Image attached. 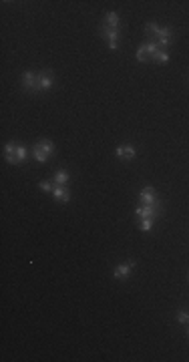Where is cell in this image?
<instances>
[{
  "instance_id": "1",
  "label": "cell",
  "mask_w": 189,
  "mask_h": 362,
  "mask_svg": "<svg viewBox=\"0 0 189 362\" xmlns=\"http://www.w3.org/2000/svg\"><path fill=\"white\" fill-rule=\"evenodd\" d=\"M28 151H31V149H28L26 145L17 143V141H10V143L4 145L2 155H4V159H6L10 165H20V163L28 157Z\"/></svg>"
},
{
  "instance_id": "2",
  "label": "cell",
  "mask_w": 189,
  "mask_h": 362,
  "mask_svg": "<svg viewBox=\"0 0 189 362\" xmlns=\"http://www.w3.org/2000/svg\"><path fill=\"white\" fill-rule=\"evenodd\" d=\"M54 153H56V147L51 139H40L31 147V155L38 163H47Z\"/></svg>"
},
{
  "instance_id": "3",
  "label": "cell",
  "mask_w": 189,
  "mask_h": 362,
  "mask_svg": "<svg viewBox=\"0 0 189 362\" xmlns=\"http://www.w3.org/2000/svg\"><path fill=\"white\" fill-rule=\"evenodd\" d=\"M161 211H163V205L161 201H157V203H151V205H139L135 209V217L141 221V219H155L157 217H161Z\"/></svg>"
},
{
  "instance_id": "4",
  "label": "cell",
  "mask_w": 189,
  "mask_h": 362,
  "mask_svg": "<svg viewBox=\"0 0 189 362\" xmlns=\"http://www.w3.org/2000/svg\"><path fill=\"white\" fill-rule=\"evenodd\" d=\"M123 35V26L121 28H109L105 24H101V36L105 38V42L109 44L111 51H117L119 49V38Z\"/></svg>"
},
{
  "instance_id": "5",
  "label": "cell",
  "mask_w": 189,
  "mask_h": 362,
  "mask_svg": "<svg viewBox=\"0 0 189 362\" xmlns=\"http://www.w3.org/2000/svg\"><path fill=\"white\" fill-rule=\"evenodd\" d=\"M157 42V47L159 49H169L173 42H175V30H173L171 26H161L159 28V33L157 36L153 38Z\"/></svg>"
},
{
  "instance_id": "6",
  "label": "cell",
  "mask_w": 189,
  "mask_h": 362,
  "mask_svg": "<svg viewBox=\"0 0 189 362\" xmlns=\"http://www.w3.org/2000/svg\"><path fill=\"white\" fill-rule=\"evenodd\" d=\"M157 51H159L157 42H155V40H147V42H143L141 47L137 49L135 58L139 60V63H147V60H153V56H155Z\"/></svg>"
},
{
  "instance_id": "7",
  "label": "cell",
  "mask_w": 189,
  "mask_h": 362,
  "mask_svg": "<svg viewBox=\"0 0 189 362\" xmlns=\"http://www.w3.org/2000/svg\"><path fill=\"white\" fill-rule=\"evenodd\" d=\"M135 260H127V262H123V264H117L115 266V270H113V278L117 280V282H127L129 280V276H131V272L135 270Z\"/></svg>"
},
{
  "instance_id": "8",
  "label": "cell",
  "mask_w": 189,
  "mask_h": 362,
  "mask_svg": "<svg viewBox=\"0 0 189 362\" xmlns=\"http://www.w3.org/2000/svg\"><path fill=\"white\" fill-rule=\"evenodd\" d=\"M54 85V71L52 69H42L38 72V93H47Z\"/></svg>"
},
{
  "instance_id": "9",
  "label": "cell",
  "mask_w": 189,
  "mask_h": 362,
  "mask_svg": "<svg viewBox=\"0 0 189 362\" xmlns=\"http://www.w3.org/2000/svg\"><path fill=\"white\" fill-rule=\"evenodd\" d=\"M22 89L26 90V93L36 95V93H38V72L26 71V72L22 74Z\"/></svg>"
},
{
  "instance_id": "10",
  "label": "cell",
  "mask_w": 189,
  "mask_h": 362,
  "mask_svg": "<svg viewBox=\"0 0 189 362\" xmlns=\"http://www.w3.org/2000/svg\"><path fill=\"white\" fill-rule=\"evenodd\" d=\"M115 155H117L119 159H125V161H133L137 157V149H135V145H131V143H123V145H119L117 149H115Z\"/></svg>"
},
{
  "instance_id": "11",
  "label": "cell",
  "mask_w": 189,
  "mask_h": 362,
  "mask_svg": "<svg viewBox=\"0 0 189 362\" xmlns=\"http://www.w3.org/2000/svg\"><path fill=\"white\" fill-rule=\"evenodd\" d=\"M139 201H141V205H151V203H157V201H159V198H157V191H155V187H151V185L143 187V189L139 191Z\"/></svg>"
},
{
  "instance_id": "12",
  "label": "cell",
  "mask_w": 189,
  "mask_h": 362,
  "mask_svg": "<svg viewBox=\"0 0 189 362\" xmlns=\"http://www.w3.org/2000/svg\"><path fill=\"white\" fill-rule=\"evenodd\" d=\"M70 195H72V191L69 189V185H54V189H52V198L56 203H69Z\"/></svg>"
},
{
  "instance_id": "13",
  "label": "cell",
  "mask_w": 189,
  "mask_h": 362,
  "mask_svg": "<svg viewBox=\"0 0 189 362\" xmlns=\"http://www.w3.org/2000/svg\"><path fill=\"white\" fill-rule=\"evenodd\" d=\"M105 26L109 28H121V17H119V12H107L105 14V20H103Z\"/></svg>"
},
{
  "instance_id": "14",
  "label": "cell",
  "mask_w": 189,
  "mask_h": 362,
  "mask_svg": "<svg viewBox=\"0 0 189 362\" xmlns=\"http://www.w3.org/2000/svg\"><path fill=\"white\" fill-rule=\"evenodd\" d=\"M52 181H54V185H67L69 181H70V175H69V171H67V169H59V171L54 173Z\"/></svg>"
},
{
  "instance_id": "15",
  "label": "cell",
  "mask_w": 189,
  "mask_h": 362,
  "mask_svg": "<svg viewBox=\"0 0 189 362\" xmlns=\"http://www.w3.org/2000/svg\"><path fill=\"white\" fill-rule=\"evenodd\" d=\"M153 63H157V65H167V63H169V51H167V49H159V51L155 53V56H153Z\"/></svg>"
},
{
  "instance_id": "16",
  "label": "cell",
  "mask_w": 189,
  "mask_h": 362,
  "mask_svg": "<svg viewBox=\"0 0 189 362\" xmlns=\"http://www.w3.org/2000/svg\"><path fill=\"white\" fill-rule=\"evenodd\" d=\"M159 28H161V26H159L157 22H147V24H145V35L153 40L157 36V33H159Z\"/></svg>"
},
{
  "instance_id": "17",
  "label": "cell",
  "mask_w": 189,
  "mask_h": 362,
  "mask_svg": "<svg viewBox=\"0 0 189 362\" xmlns=\"http://www.w3.org/2000/svg\"><path fill=\"white\" fill-rule=\"evenodd\" d=\"M38 189L40 191H45V193H52V189H54V181H49V179H42V181H38Z\"/></svg>"
},
{
  "instance_id": "18",
  "label": "cell",
  "mask_w": 189,
  "mask_h": 362,
  "mask_svg": "<svg viewBox=\"0 0 189 362\" xmlns=\"http://www.w3.org/2000/svg\"><path fill=\"white\" fill-rule=\"evenodd\" d=\"M153 223H155V219H141L139 221V230L145 232V234H149L153 230Z\"/></svg>"
},
{
  "instance_id": "19",
  "label": "cell",
  "mask_w": 189,
  "mask_h": 362,
  "mask_svg": "<svg viewBox=\"0 0 189 362\" xmlns=\"http://www.w3.org/2000/svg\"><path fill=\"white\" fill-rule=\"evenodd\" d=\"M177 322H179V324H189V312H187V310L181 308V310L177 312Z\"/></svg>"
},
{
  "instance_id": "20",
  "label": "cell",
  "mask_w": 189,
  "mask_h": 362,
  "mask_svg": "<svg viewBox=\"0 0 189 362\" xmlns=\"http://www.w3.org/2000/svg\"><path fill=\"white\" fill-rule=\"evenodd\" d=\"M187 336H189V324H187Z\"/></svg>"
},
{
  "instance_id": "21",
  "label": "cell",
  "mask_w": 189,
  "mask_h": 362,
  "mask_svg": "<svg viewBox=\"0 0 189 362\" xmlns=\"http://www.w3.org/2000/svg\"><path fill=\"white\" fill-rule=\"evenodd\" d=\"M187 280H189V274H187Z\"/></svg>"
}]
</instances>
